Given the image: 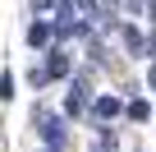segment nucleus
Returning <instances> with one entry per match:
<instances>
[{"label": "nucleus", "mask_w": 156, "mask_h": 152, "mask_svg": "<svg viewBox=\"0 0 156 152\" xmlns=\"http://www.w3.org/2000/svg\"><path fill=\"white\" fill-rule=\"evenodd\" d=\"M23 37H28V46H32V51H41V46H51V42H55V23H51V19H32Z\"/></svg>", "instance_id": "nucleus-5"}, {"label": "nucleus", "mask_w": 156, "mask_h": 152, "mask_svg": "<svg viewBox=\"0 0 156 152\" xmlns=\"http://www.w3.org/2000/svg\"><path fill=\"white\" fill-rule=\"evenodd\" d=\"M41 69H46V79L55 83V79H69L73 60H69V51H64V46H51V51H46V65H41Z\"/></svg>", "instance_id": "nucleus-4"}, {"label": "nucleus", "mask_w": 156, "mask_h": 152, "mask_svg": "<svg viewBox=\"0 0 156 152\" xmlns=\"http://www.w3.org/2000/svg\"><path fill=\"white\" fill-rule=\"evenodd\" d=\"M37 152H41V147H37Z\"/></svg>", "instance_id": "nucleus-10"}, {"label": "nucleus", "mask_w": 156, "mask_h": 152, "mask_svg": "<svg viewBox=\"0 0 156 152\" xmlns=\"http://www.w3.org/2000/svg\"><path fill=\"white\" fill-rule=\"evenodd\" d=\"M87 115H92V124H110V120H119V115H124V102H119V97H110V92H101V97H92Z\"/></svg>", "instance_id": "nucleus-3"}, {"label": "nucleus", "mask_w": 156, "mask_h": 152, "mask_svg": "<svg viewBox=\"0 0 156 152\" xmlns=\"http://www.w3.org/2000/svg\"><path fill=\"white\" fill-rule=\"evenodd\" d=\"M119 42H124V51H129V55H147V42H142V32H138V28H119Z\"/></svg>", "instance_id": "nucleus-6"}, {"label": "nucleus", "mask_w": 156, "mask_h": 152, "mask_svg": "<svg viewBox=\"0 0 156 152\" xmlns=\"http://www.w3.org/2000/svg\"><path fill=\"white\" fill-rule=\"evenodd\" d=\"M124 115H129V120H133V124H147V120H151V106H147V102H142V97H133V102H129V106H124Z\"/></svg>", "instance_id": "nucleus-7"}, {"label": "nucleus", "mask_w": 156, "mask_h": 152, "mask_svg": "<svg viewBox=\"0 0 156 152\" xmlns=\"http://www.w3.org/2000/svg\"><path fill=\"white\" fill-rule=\"evenodd\" d=\"M28 83H32V88H46V83H51V79H46V69H41V60L28 69Z\"/></svg>", "instance_id": "nucleus-9"}, {"label": "nucleus", "mask_w": 156, "mask_h": 152, "mask_svg": "<svg viewBox=\"0 0 156 152\" xmlns=\"http://www.w3.org/2000/svg\"><path fill=\"white\" fill-rule=\"evenodd\" d=\"M0 102H5V106L14 102V74L9 69H0Z\"/></svg>", "instance_id": "nucleus-8"}, {"label": "nucleus", "mask_w": 156, "mask_h": 152, "mask_svg": "<svg viewBox=\"0 0 156 152\" xmlns=\"http://www.w3.org/2000/svg\"><path fill=\"white\" fill-rule=\"evenodd\" d=\"M87 106H92V83H87V74H78V79H69L64 115H87Z\"/></svg>", "instance_id": "nucleus-2"}, {"label": "nucleus", "mask_w": 156, "mask_h": 152, "mask_svg": "<svg viewBox=\"0 0 156 152\" xmlns=\"http://www.w3.org/2000/svg\"><path fill=\"white\" fill-rule=\"evenodd\" d=\"M32 124L41 134V152H64V115H55V111H46L37 102L32 106Z\"/></svg>", "instance_id": "nucleus-1"}]
</instances>
